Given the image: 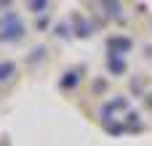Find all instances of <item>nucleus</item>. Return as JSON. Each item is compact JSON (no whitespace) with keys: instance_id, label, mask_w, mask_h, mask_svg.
<instances>
[{"instance_id":"obj_1","label":"nucleus","mask_w":152,"mask_h":146,"mask_svg":"<svg viewBox=\"0 0 152 146\" xmlns=\"http://www.w3.org/2000/svg\"><path fill=\"white\" fill-rule=\"evenodd\" d=\"M110 48H112V51H115V48L128 51V48H131V40H128V37H115V40H110Z\"/></svg>"},{"instance_id":"obj_5","label":"nucleus","mask_w":152,"mask_h":146,"mask_svg":"<svg viewBox=\"0 0 152 146\" xmlns=\"http://www.w3.org/2000/svg\"><path fill=\"white\" fill-rule=\"evenodd\" d=\"M150 106H152V98H150Z\"/></svg>"},{"instance_id":"obj_4","label":"nucleus","mask_w":152,"mask_h":146,"mask_svg":"<svg viewBox=\"0 0 152 146\" xmlns=\"http://www.w3.org/2000/svg\"><path fill=\"white\" fill-rule=\"evenodd\" d=\"M110 69H112V72H118V74H120V72H123V69H126V64H123V61H118V59H112V61H110Z\"/></svg>"},{"instance_id":"obj_2","label":"nucleus","mask_w":152,"mask_h":146,"mask_svg":"<svg viewBox=\"0 0 152 146\" xmlns=\"http://www.w3.org/2000/svg\"><path fill=\"white\" fill-rule=\"evenodd\" d=\"M13 72H16V66H13L11 61H5V64H0V82H5V80H8V77H11Z\"/></svg>"},{"instance_id":"obj_3","label":"nucleus","mask_w":152,"mask_h":146,"mask_svg":"<svg viewBox=\"0 0 152 146\" xmlns=\"http://www.w3.org/2000/svg\"><path fill=\"white\" fill-rule=\"evenodd\" d=\"M75 82H77V72H69V77H64V80H61V85H64V88H72Z\"/></svg>"}]
</instances>
